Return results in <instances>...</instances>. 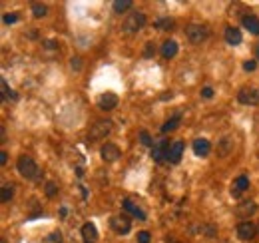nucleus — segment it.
Segmentation results:
<instances>
[{
  "mask_svg": "<svg viewBox=\"0 0 259 243\" xmlns=\"http://www.w3.org/2000/svg\"><path fill=\"white\" fill-rule=\"evenodd\" d=\"M241 40H243V36H241V32H239V28H235V26L225 28V42H227V44L237 46V44H241Z\"/></svg>",
  "mask_w": 259,
  "mask_h": 243,
  "instance_id": "nucleus-17",
  "label": "nucleus"
},
{
  "mask_svg": "<svg viewBox=\"0 0 259 243\" xmlns=\"http://www.w3.org/2000/svg\"><path fill=\"white\" fill-rule=\"evenodd\" d=\"M255 68H257V60H247L243 64V70H247V72H253Z\"/></svg>",
  "mask_w": 259,
  "mask_h": 243,
  "instance_id": "nucleus-32",
  "label": "nucleus"
},
{
  "mask_svg": "<svg viewBox=\"0 0 259 243\" xmlns=\"http://www.w3.org/2000/svg\"><path fill=\"white\" fill-rule=\"evenodd\" d=\"M44 191H46V195H48V197H54V195L58 193V183H54V182H48V183L44 185Z\"/></svg>",
  "mask_w": 259,
  "mask_h": 243,
  "instance_id": "nucleus-26",
  "label": "nucleus"
},
{
  "mask_svg": "<svg viewBox=\"0 0 259 243\" xmlns=\"http://www.w3.org/2000/svg\"><path fill=\"white\" fill-rule=\"evenodd\" d=\"M184 142H174L172 144V148L168 150V156H166V160H170V164H180V160H182V154H184Z\"/></svg>",
  "mask_w": 259,
  "mask_h": 243,
  "instance_id": "nucleus-11",
  "label": "nucleus"
},
{
  "mask_svg": "<svg viewBox=\"0 0 259 243\" xmlns=\"http://www.w3.org/2000/svg\"><path fill=\"white\" fill-rule=\"evenodd\" d=\"M112 120H98L96 124L90 128V132H88V138L94 142V140H100V138H104V136H108L110 132H112Z\"/></svg>",
  "mask_w": 259,
  "mask_h": 243,
  "instance_id": "nucleus-4",
  "label": "nucleus"
},
{
  "mask_svg": "<svg viewBox=\"0 0 259 243\" xmlns=\"http://www.w3.org/2000/svg\"><path fill=\"white\" fill-rule=\"evenodd\" d=\"M6 162H8V156H6V152H0V164L4 166Z\"/></svg>",
  "mask_w": 259,
  "mask_h": 243,
  "instance_id": "nucleus-36",
  "label": "nucleus"
},
{
  "mask_svg": "<svg viewBox=\"0 0 259 243\" xmlns=\"http://www.w3.org/2000/svg\"><path fill=\"white\" fill-rule=\"evenodd\" d=\"M46 12H48V6H46V4H40V2H34V4H32V14H34L36 18L46 16Z\"/></svg>",
  "mask_w": 259,
  "mask_h": 243,
  "instance_id": "nucleus-25",
  "label": "nucleus"
},
{
  "mask_svg": "<svg viewBox=\"0 0 259 243\" xmlns=\"http://www.w3.org/2000/svg\"><path fill=\"white\" fill-rule=\"evenodd\" d=\"M255 56H257V60H259V42H257V46H255Z\"/></svg>",
  "mask_w": 259,
  "mask_h": 243,
  "instance_id": "nucleus-39",
  "label": "nucleus"
},
{
  "mask_svg": "<svg viewBox=\"0 0 259 243\" xmlns=\"http://www.w3.org/2000/svg\"><path fill=\"white\" fill-rule=\"evenodd\" d=\"M178 54V44H176V40H166L164 44H162V56L164 58H174Z\"/></svg>",
  "mask_w": 259,
  "mask_h": 243,
  "instance_id": "nucleus-19",
  "label": "nucleus"
},
{
  "mask_svg": "<svg viewBox=\"0 0 259 243\" xmlns=\"http://www.w3.org/2000/svg\"><path fill=\"white\" fill-rule=\"evenodd\" d=\"M154 26H156L158 30H172V28L176 26V20L170 18V16H166V18H158V20L154 22Z\"/></svg>",
  "mask_w": 259,
  "mask_h": 243,
  "instance_id": "nucleus-22",
  "label": "nucleus"
},
{
  "mask_svg": "<svg viewBox=\"0 0 259 243\" xmlns=\"http://www.w3.org/2000/svg\"><path fill=\"white\" fill-rule=\"evenodd\" d=\"M66 213H68V209H66V207H62V209H60V215H62V217H66Z\"/></svg>",
  "mask_w": 259,
  "mask_h": 243,
  "instance_id": "nucleus-38",
  "label": "nucleus"
},
{
  "mask_svg": "<svg viewBox=\"0 0 259 243\" xmlns=\"http://www.w3.org/2000/svg\"><path fill=\"white\" fill-rule=\"evenodd\" d=\"M194 152H195V156L205 158L211 152V144L207 140H203V138H197V140H194Z\"/></svg>",
  "mask_w": 259,
  "mask_h": 243,
  "instance_id": "nucleus-14",
  "label": "nucleus"
},
{
  "mask_svg": "<svg viewBox=\"0 0 259 243\" xmlns=\"http://www.w3.org/2000/svg\"><path fill=\"white\" fill-rule=\"evenodd\" d=\"M12 193H14L12 185H10V183H4V185H2V191H0V199H2V203L10 201V199H12Z\"/></svg>",
  "mask_w": 259,
  "mask_h": 243,
  "instance_id": "nucleus-24",
  "label": "nucleus"
},
{
  "mask_svg": "<svg viewBox=\"0 0 259 243\" xmlns=\"http://www.w3.org/2000/svg\"><path fill=\"white\" fill-rule=\"evenodd\" d=\"M140 142L144 144V146H148V148H154V142H152V136L146 132V130H142L140 132Z\"/></svg>",
  "mask_w": 259,
  "mask_h": 243,
  "instance_id": "nucleus-27",
  "label": "nucleus"
},
{
  "mask_svg": "<svg viewBox=\"0 0 259 243\" xmlns=\"http://www.w3.org/2000/svg\"><path fill=\"white\" fill-rule=\"evenodd\" d=\"M16 168H18V174L26 180H34V182H42L44 178V172L42 168L36 166V162L30 158V156H20L18 162H16Z\"/></svg>",
  "mask_w": 259,
  "mask_h": 243,
  "instance_id": "nucleus-1",
  "label": "nucleus"
},
{
  "mask_svg": "<svg viewBox=\"0 0 259 243\" xmlns=\"http://www.w3.org/2000/svg\"><path fill=\"white\" fill-rule=\"evenodd\" d=\"M168 150H170V146H168V140L166 138H162L154 148H152V160L154 162H162L166 156H168Z\"/></svg>",
  "mask_w": 259,
  "mask_h": 243,
  "instance_id": "nucleus-10",
  "label": "nucleus"
},
{
  "mask_svg": "<svg viewBox=\"0 0 259 243\" xmlns=\"http://www.w3.org/2000/svg\"><path fill=\"white\" fill-rule=\"evenodd\" d=\"M180 120H182V114H176V116H172V118L166 122V124L162 126V132H164V134H168V132H174V130L180 126Z\"/></svg>",
  "mask_w": 259,
  "mask_h": 243,
  "instance_id": "nucleus-20",
  "label": "nucleus"
},
{
  "mask_svg": "<svg viewBox=\"0 0 259 243\" xmlns=\"http://www.w3.org/2000/svg\"><path fill=\"white\" fill-rule=\"evenodd\" d=\"M247 187H249V178H247V176H239V178H237V180L233 182V187H231V193H233V195L237 197V195H239L241 191H245Z\"/></svg>",
  "mask_w": 259,
  "mask_h": 243,
  "instance_id": "nucleus-18",
  "label": "nucleus"
},
{
  "mask_svg": "<svg viewBox=\"0 0 259 243\" xmlns=\"http://www.w3.org/2000/svg\"><path fill=\"white\" fill-rule=\"evenodd\" d=\"M2 20H4V24H14V22H18V14H4L2 16Z\"/></svg>",
  "mask_w": 259,
  "mask_h": 243,
  "instance_id": "nucleus-30",
  "label": "nucleus"
},
{
  "mask_svg": "<svg viewBox=\"0 0 259 243\" xmlns=\"http://www.w3.org/2000/svg\"><path fill=\"white\" fill-rule=\"evenodd\" d=\"M100 156H102V160H104L106 164L116 162V160L120 158V148H118L116 144H104L102 150H100Z\"/></svg>",
  "mask_w": 259,
  "mask_h": 243,
  "instance_id": "nucleus-9",
  "label": "nucleus"
},
{
  "mask_svg": "<svg viewBox=\"0 0 259 243\" xmlns=\"http://www.w3.org/2000/svg\"><path fill=\"white\" fill-rule=\"evenodd\" d=\"M82 239H84V243H96L98 241V229H96L94 223L82 225Z\"/></svg>",
  "mask_w": 259,
  "mask_h": 243,
  "instance_id": "nucleus-12",
  "label": "nucleus"
},
{
  "mask_svg": "<svg viewBox=\"0 0 259 243\" xmlns=\"http://www.w3.org/2000/svg\"><path fill=\"white\" fill-rule=\"evenodd\" d=\"M241 22H243V26H245V30H247L249 34H259V18H257V16L245 14V16L241 18Z\"/></svg>",
  "mask_w": 259,
  "mask_h": 243,
  "instance_id": "nucleus-16",
  "label": "nucleus"
},
{
  "mask_svg": "<svg viewBox=\"0 0 259 243\" xmlns=\"http://www.w3.org/2000/svg\"><path fill=\"white\" fill-rule=\"evenodd\" d=\"M122 205H124V209H126V211H130V213H136V209H138V207L132 203V199H124V201H122Z\"/></svg>",
  "mask_w": 259,
  "mask_h": 243,
  "instance_id": "nucleus-28",
  "label": "nucleus"
},
{
  "mask_svg": "<svg viewBox=\"0 0 259 243\" xmlns=\"http://www.w3.org/2000/svg\"><path fill=\"white\" fill-rule=\"evenodd\" d=\"M154 52H156V46L150 42V44L146 46V50H144V58H152V56H154Z\"/></svg>",
  "mask_w": 259,
  "mask_h": 243,
  "instance_id": "nucleus-31",
  "label": "nucleus"
},
{
  "mask_svg": "<svg viewBox=\"0 0 259 243\" xmlns=\"http://www.w3.org/2000/svg\"><path fill=\"white\" fill-rule=\"evenodd\" d=\"M255 209H257L255 201H251V199H243V201H239V205H237L235 213H237L239 217H247V215L255 213Z\"/></svg>",
  "mask_w": 259,
  "mask_h": 243,
  "instance_id": "nucleus-13",
  "label": "nucleus"
},
{
  "mask_svg": "<svg viewBox=\"0 0 259 243\" xmlns=\"http://www.w3.org/2000/svg\"><path fill=\"white\" fill-rule=\"evenodd\" d=\"M118 96L116 94H112V92H106V94H102L100 98H98V108L100 110H106V112H110V110H114L116 106H118Z\"/></svg>",
  "mask_w": 259,
  "mask_h": 243,
  "instance_id": "nucleus-8",
  "label": "nucleus"
},
{
  "mask_svg": "<svg viewBox=\"0 0 259 243\" xmlns=\"http://www.w3.org/2000/svg\"><path fill=\"white\" fill-rule=\"evenodd\" d=\"M146 22H148V18H146L144 12H132V14H130V16L124 20V32L136 34V32H140V30L146 26Z\"/></svg>",
  "mask_w": 259,
  "mask_h": 243,
  "instance_id": "nucleus-2",
  "label": "nucleus"
},
{
  "mask_svg": "<svg viewBox=\"0 0 259 243\" xmlns=\"http://www.w3.org/2000/svg\"><path fill=\"white\" fill-rule=\"evenodd\" d=\"M152 241V235L148 231H140L138 233V243H150Z\"/></svg>",
  "mask_w": 259,
  "mask_h": 243,
  "instance_id": "nucleus-29",
  "label": "nucleus"
},
{
  "mask_svg": "<svg viewBox=\"0 0 259 243\" xmlns=\"http://www.w3.org/2000/svg\"><path fill=\"white\" fill-rule=\"evenodd\" d=\"M132 6H134L132 0H116V2H114V12H116V14H122V12H128Z\"/></svg>",
  "mask_w": 259,
  "mask_h": 243,
  "instance_id": "nucleus-21",
  "label": "nucleus"
},
{
  "mask_svg": "<svg viewBox=\"0 0 259 243\" xmlns=\"http://www.w3.org/2000/svg\"><path fill=\"white\" fill-rule=\"evenodd\" d=\"M112 229L118 233V235H128L130 229H132V223H130V219L126 215H114L112 221H110Z\"/></svg>",
  "mask_w": 259,
  "mask_h": 243,
  "instance_id": "nucleus-6",
  "label": "nucleus"
},
{
  "mask_svg": "<svg viewBox=\"0 0 259 243\" xmlns=\"http://www.w3.org/2000/svg\"><path fill=\"white\" fill-rule=\"evenodd\" d=\"M257 231H259V223H257Z\"/></svg>",
  "mask_w": 259,
  "mask_h": 243,
  "instance_id": "nucleus-40",
  "label": "nucleus"
},
{
  "mask_svg": "<svg viewBox=\"0 0 259 243\" xmlns=\"http://www.w3.org/2000/svg\"><path fill=\"white\" fill-rule=\"evenodd\" d=\"M50 239H52L54 243H60V241H62V235H60V233H52V235H50Z\"/></svg>",
  "mask_w": 259,
  "mask_h": 243,
  "instance_id": "nucleus-35",
  "label": "nucleus"
},
{
  "mask_svg": "<svg viewBox=\"0 0 259 243\" xmlns=\"http://www.w3.org/2000/svg\"><path fill=\"white\" fill-rule=\"evenodd\" d=\"M233 152V140L229 138V136H223L219 142H217V154H219V158H225V156H229Z\"/></svg>",
  "mask_w": 259,
  "mask_h": 243,
  "instance_id": "nucleus-15",
  "label": "nucleus"
},
{
  "mask_svg": "<svg viewBox=\"0 0 259 243\" xmlns=\"http://www.w3.org/2000/svg\"><path fill=\"white\" fill-rule=\"evenodd\" d=\"M80 66H82V62H80V58H74V60H72V68H76V70H80Z\"/></svg>",
  "mask_w": 259,
  "mask_h": 243,
  "instance_id": "nucleus-37",
  "label": "nucleus"
},
{
  "mask_svg": "<svg viewBox=\"0 0 259 243\" xmlns=\"http://www.w3.org/2000/svg\"><path fill=\"white\" fill-rule=\"evenodd\" d=\"M186 36H188V40H190L192 44H201V42L207 40V36H209V28H207L205 24H197V22H194V24H190V26L186 28Z\"/></svg>",
  "mask_w": 259,
  "mask_h": 243,
  "instance_id": "nucleus-3",
  "label": "nucleus"
},
{
  "mask_svg": "<svg viewBox=\"0 0 259 243\" xmlns=\"http://www.w3.org/2000/svg\"><path fill=\"white\" fill-rule=\"evenodd\" d=\"M0 86H2V100H4V102H6V100H16V98H18V96H16V92H12V90L8 88L6 80L0 82Z\"/></svg>",
  "mask_w": 259,
  "mask_h": 243,
  "instance_id": "nucleus-23",
  "label": "nucleus"
},
{
  "mask_svg": "<svg viewBox=\"0 0 259 243\" xmlns=\"http://www.w3.org/2000/svg\"><path fill=\"white\" fill-rule=\"evenodd\" d=\"M201 96H203V98H207V100H209V98H213V88H209V86H207V88H203V90H201Z\"/></svg>",
  "mask_w": 259,
  "mask_h": 243,
  "instance_id": "nucleus-34",
  "label": "nucleus"
},
{
  "mask_svg": "<svg viewBox=\"0 0 259 243\" xmlns=\"http://www.w3.org/2000/svg\"><path fill=\"white\" fill-rule=\"evenodd\" d=\"M44 48H48V50H58V42H54V40H46V42H44Z\"/></svg>",
  "mask_w": 259,
  "mask_h": 243,
  "instance_id": "nucleus-33",
  "label": "nucleus"
},
{
  "mask_svg": "<svg viewBox=\"0 0 259 243\" xmlns=\"http://www.w3.org/2000/svg\"><path fill=\"white\" fill-rule=\"evenodd\" d=\"M257 233V225H253L251 221H241L237 225V237L243 239V241H251Z\"/></svg>",
  "mask_w": 259,
  "mask_h": 243,
  "instance_id": "nucleus-7",
  "label": "nucleus"
},
{
  "mask_svg": "<svg viewBox=\"0 0 259 243\" xmlns=\"http://www.w3.org/2000/svg\"><path fill=\"white\" fill-rule=\"evenodd\" d=\"M237 102L243 106H257L259 104V90L253 86H245L237 94Z\"/></svg>",
  "mask_w": 259,
  "mask_h": 243,
  "instance_id": "nucleus-5",
  "label": "nucleus"
}]
</instances>
